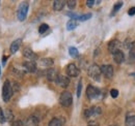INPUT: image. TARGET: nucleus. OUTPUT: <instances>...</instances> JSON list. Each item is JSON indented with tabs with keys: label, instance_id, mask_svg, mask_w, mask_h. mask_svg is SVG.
<instances>
[{
	"label": "nucleus",
	"instance_id": "1",
	"mask_svg": "<svg viewBox=\"0 0 135 126\" xmlns=\"http://www.w3.org/2000/svg\"><path fill=\"white\" fill-rule=\"evenodd\" d=\"M13 93H14V92H13L12 84H11L9 81L6 80V81L4 82V84H3V87H2V99H3V101L7 102V101L11 99Z\"/></svg>",
	"mask_w": 135,
	"mask_h": 126
},
{
	"label": "nucleus",
	"instance_id": "2",
	"mask_svg": "<svg viewBox=\"0 0 135 126\" xmlns=\"http://www.w3.org/2000/svg\"><path fill=\"white\" fill-rule=\"evenodd\" d=\"M88 76L94 79L95 81H100V78H101V67H99L97 64H93L89 68H88V71H87Z\"/></svg>",
	"mask_w": 135,
	"mask_h": 126
},
{
	"label": "nucleus",
	"instance_id": "3",
	"mask_svg": "<svg viewBox=\"0 0 135 126\" xmlns=\"http://www.w3.org/2000/svg\"><path fill=\"white\" fill-rule=\"evenodd\" d=\"M59 102L62 107L65 108H69L72 102H73V97H72V94L69 92V91H64L61 94H60V97H59Z\"/></svg>",
	"mask_w": 135,
	"mask_h": 126
},
{
	"label": "nucleus",
	"instance_id": "4",
	"mask_svg": "<svg viewBox=\"0 0 135 126\" xmlns=\"http://www.w3.org/2000/svg\"><path fill=\"white\" fill-rule=\"evenodd\" d=\"M28 8H29L28 3L23 2V3H21V4H20L19 9H18V19H19L21 22H22V21H24V20L26 19V17H27V13H28Z\"/></svg>",
	"mask_w": 135,
	"mask_h": 126
},
{
	"label": "nucleus",
	"instance_id": "5",
	"mask_svg": "<svg viewBox=\"0 0 135 126\" xmlns=\"http://www.w3.org/2000/svg\"><path fill=\"white\" fill-rule=\"evenodd\" d=\"M101 91L99 88L95 87V86H91V85H88L87 88H86V95H87V98L88 99H95V98H98V96L100 95Z\"/></svg>",
	"mask_w": 135,
	"mask_h": 126
},
{
	"label": "nucleus",
	"instance_id": "6",
	"mask_svg": "<svg viewBox=\"0 0 135 126\" xmlns=\"http://www.w3.org/2000/svg\"><path fill=\"white\" fill-rule=\"evenodd\" d=\"M101 109L98 107H93L90 109H87L84 111V117L85 118H90V117H96L101 115Z\"/></svg>",
	"mask_w": 135,
	"mask_h": 126
},
{
	"label": "nucleus",
	"instance_id": "7",
	"mask_svg": "<svg viewBox=\"0 0 135 126\" xmlns=\"http://www.w3.org/2000/svg\"><path fill=\"white\" fill-rule=\"evenodd\" d=\"M67 74L69 77H72V78H75V77H77L78 75H79V68L74 64V63H71V64H69L67 66Z\"/></svg>",
	"mask_w": 135,
	"mask_h": 126
},
{
	"label": "nucleus",
	"instance_id": "8",
	"mask_svg": "<svg viewBox=\"0 0 135 126\" xmlns=\"http://www.w3.org/2000/svg\"><path fill=\"white\" fill-rule=\"evenodd\" d=\"M101 72L105 78L111 79L113 77V67L111 65H103L101 66Z\"/></svg>",
	"mask_w": 135,
	"mask_h": 126
},
{
	"label": "nucleus",
	"instance_id": "9",
	"mask_svg": "<svg viewBox=\"0 0 135 126\" xmlns=\"http://www.w3.org/2000/svg\"><path fill=\"white\" fill-rule=\"evenodd\" d=\"M119 47H120V43L118 41V39H113L108 44V51L111 54H114L115 52L119 51Z\"/></svg>",
	"mask_w": 135,
	"mask_h": 126
},
{
	"label": "nucleus",
	"instance_id": "10",
	"mask_svg": "<svg viewBox=\"0 0 135 126\" xmlns=\"http://www.w3.org/2000/svg\"><path fill=\"white\" fill-rule=\"evenodd\" d=\"M55 82L61 88H67L69 86V84H70V79L68 77H65V76H58Z\"/></svg>",
	"mask_w": 135,
	"mask_h": 126
},
{
	"label": "nucleus",
	"instance_id": "11",
	"mask_svg": "<svg viewBox=\"0 0 135 126\" xmlns=\"http://www.w3.org/2000/svg\"><path fill=\"white\" fill-rule=\"evenodd\" d=\"M23 67L27 72H31L33 74L36 71V64L33 61H26L23 63Z\"/></svg>",
	"mask_w": 135,
	"mask_h": 126
},
{
	"label": "nucleus",
	"instance_id": "12",
	"mask_svg": "<svg viewBox=\"0 0 135 126\" xmlns=\"http://www.w3.org/2000/svg\"><path fill=\"white\" fill-rule=\"evenodd\" d=\"M23 55H24V57H25L26 59H28V60H30V61H33V62H34V60L37 59L36 54L34 53L31 49H25V50L23 51Z\"/></svg>",
	"mask_w": 135,
	"mask_h": 126
},
{
	"label": "nucleus",
	"instance_id": "13",
	"mask_svg": "<svg viewBox=\"0 0 135 126\" xmlns=\"http://www.w3.org/2000/svg\"><path fill=\"white\" fill-rule=\"evenodd\" d=\"M46 77H47V79L49 80L50 82H55L56 79H57V77H58L56 69H54V68H49V69L46 71Z\"/></svg>",
	"mask_w": 135,
	"mask_h": 126
},
{
	"label": "nucleus",
	"instance_id": "14",
	"mask_svg": "<svg viewBox=\"0 0 135 126\" xmlns=\"http://www.w3.org/2000/svg\"><path fill=\"white\" fill-rule=\"evenodd\" d=\"M113 55V60H114V62L118 63V64H122V63L124 62V60H125V55H124V53H123V51H118V52H115L114 54H112Z\"/></svg>",
	"mask_w": 135,
	"mask_h": 126
},
{
	"label": "nucleus",
	"instance_id": "15",
	"mask_svg": "<svg viewBox=\"0 0 135 126\" xmlns=\"http://www.w3.org/2000/svg\"><path fill=\"white\" fill-rule=\"evenodd\" d=\"M21 44H22V38H18V39H16L15 41H13L12 45H11V48H9L11 53H12V54H15L18 50H19V48H20V46H21Z\"/></svg>",
	"mask_w": 135,
	"mask_h": 126
},
{
	"label": "nucleus",
	"instance_id": "16",
	"mask_svg": "<svg viewBox=\"0 0 135 126\" xmlns=\"http://www.w3.org/2000/svg\"><path fill=\"white\" fill-rule=\"evenodd\" d=\"M25 126H38V119L35 116H30L25 121Z\"/></svg>",
	"mask_w": 135,
	"mask_h": 126
},
{
	"label": "nucleus",
	"instance_id": "17",
	"mask_svg": "<svg viewBox=\"0 0 135 126\" xmlns=\"http://www.w3.org/2000/svg\"><path fill=\"white\" fill-rule=\"evenodd\" d=\"M65 4H66V2L64 0H55L53 2V8H54V10L59 12L65 7Z\"/></svg>",
	"mask_w": 135,
	"mask_h": 126
},
{
	"label": "nucleus",
	"instance_id": "18",
	"mask_svg": "<svg viewBox=\"0 0 135 126\" xmlns=\"http://www.w3.org/2000/svg\"><path fill=\"white\" fill-rule=\"evenodd\" d=\"M65 124V120L62 118H53L49 122V126H62Z\"/></svg>",
	"mask_w": 135,
	"mask_h": 126
},
{
	"label": "nucleus",
	"instance_id": "19",
	"mask_svg": "<svg viewBox=\"0 0 135 126\" xmlns=\"http://www.w3.org/2000/svg\"><path fill=\"white\" fill-rule=\"evenodd\" d=\"M53 59H51V58H43V59H41V64L43 65V66H45V67H49V66H52L53 65Z\"/></svg>",
	"mask_w": 135,
	"mask_h": 126
},
{
	"label": "nucleus",
	"instance_id": "20",
	"mask_svg": "<svg viewBox=\"0 0 135 126\" xmlns=\"http://www.w3.org/2000/svg\"><path fill=\"white\" fill-rule=\"evenodd\" d=\"M77 26H78V24H77V22H76L75 20H70V21L67 23V29L69 30V31L74 30Z\"/></svg>",
	"mask_w": 135,
	"mask_h": 126
},
{
	"label": "nucleus",
	"instance_id": "21",
	"mask_svg": "<svg viewBox=\"0 0 135 126\" xmlns=\"http://www.w3.org/2000/svg\"><path fill=\"white\" fill-rule=\"evenodd\" d=\"M69 54L73 58H78L79 57V52H78V50L75 47H70V49H69Z\"/></svg>",
	"mask_w": 135,
	"mask_h": 126
},
{
	"label": "nucleus",
	"instance_id": "22",
	"mask_svg": "<svg viewBox=\"0 0 135 126\" xmlns=\"http://www.w3.org/2000/svg\"><path fill=\"white\" fill-rule=\"evenodd\" d=\"M126 126H135V116H129L126 118Z\"/></svg>",
	"mask_w": 135,
	"mask_h": 126
},
{
	"label": "nucleus",
	"instance_id": "23",
	"mask_svg": "<svg viewBox=\"0 0 135 126\" xmlns=\"http://www.w3.org/2000/svg\"><path fill=\"white\" fill-rule=\"evenodd\" d=\"M129 56H130V59H135V41L132 43L130 45V49H129Z\"/></svg>",
	"mask_w": 135,
	"mask_h": 126
},
{
	"label": "nucleus",
	"instance_id": "24",
	"mask_svg": "<svg viewBox=\"0 0 135 126\" xmlns=\"http://www.w3.org/2000/svg\"><path fill=\"white\" fill-rule=\"evenodd\" d=\"M123 4H124L123 2H118V3L114 4V7H113V9H112V12H111V16H114V15H115V13L123 6Z\"/></svg>",
	"mask_w": 135,
	"mask_h": 126
},
{
	"label": "nucleus",
	"instance_id": "25",
	"mask_svg": "<svg viewBox=\"0 0 135 126\" xmlns=\"http://www.w3.org/2000/svg\"><path fill=\"white\" fill-rule=\"evenodd\" d=\"M91 18V14H83V15H80L78 18V21H81V22H84L86 20H89Z\"/></svg>",
	"mask_w": 135,
	"mask_h": 126
},
{
	"label": "nucleus",
	"instance_id": "26",
	"mask_svg": "<svg viewBox=\"0 0 135 126\" xmlns=\"http://www.w3.org/2000/svg\"><path fill=\"white\" fill-rule=\"evenodd\" d=\"M49 30V26L47 25V24H42L41 26H40V28H38V32L41 33V34H44L46 31H48Z\"/></svg>",
	"mask_w": 135,
	"mask_h": 126
},
{
	"label": "nucleus",
	"instance_id": "27",
	"mask_svg": "<svg viewBox=\"0 0 135 126\" xmlns=\"http://www.w3.org/2000/svg\"><path fill=\"white\" fill-rule=\"evenodd\" d=\"M4 115H5V119H6L7 121H13L14 115H13V113L11 112V110H6V113H4Z\"/></svg>",
	"mask_w": 135,
	"mask_h": 126
},
{
	"label": "nucleus",
	"instance_id": "28",
	"mask_svg": "<svg viewBox=\"0 0 135 126\" xmlns=\"http://www.w3.org/2000/svg\"><path fill=\"white\" fill-rule=\"evenodd\" d=\"M76 3L77 2L75 0H69V1H67V5L70 9H74L76 7Z\"/></svg>",
	"mask_w": 135,
	"mask_h": 126
},
{
	"label": "nucleus",
	"instance_id": "29",
	"mask_svg": "<svg viewBox=\"0 0 135 126\" xmlns=\"http://www.w3.org/2000/svg\"><path fill=\"white\" fill-rule=\"evenodd\" d=\"M5 121H6V119H5V115H4V113H3L2 109L0 108V123L3 124Z\"/></svg>",
	"mask_w": 135,
	"mask_h": 126
},
{
	"label": "nucleus",
	"instance_id": "30",
	"mask_svg": "<svg viewBox=\"0 0 135 126\" xmlns=\"http://www.w3.org/2000/svg\"><path fill=\"white\" fill-rule=\"evenodd\" d=\"M81 90H82V82L80 81L78 83V87H77V97H80L81 95Z\"/></svg>",
	"mask_w": 135,
	"mask_h": 126
},
{
	"label": "nucleus",
	"instance_id": "31",
	"mask_svg": "<svg viewBox=\"0 0 135 126\" xmlns=\"http://www.w3.org/2000/svg\"><path fill=\"white\" fill-rule=\"evenodd\" d=\"M12 126H24V124L21 120H16V121H13Z\"/></svg>",
	"mask_w": 135,
	"mask_h": 126
},
{
	"label": "nucleus",
	"instance_id": "32",
	"mask_svg": "<svg viewBox=\"0 0 135 126\" xmlns=\"http://www.w3.org/2000/svg\"><path fill=\"white\" fill-rule=\"evenodd\" d=\"M12 88H13V92H16V91L20 90V86L18 85L17 83H13L12 84Z\"/></svg>",
	"mask_w": 135,
	"mask_h": 126
},
{
	"label": "nucleus",
	"instance_id": "33",
	"mask_svg": "<svg viewBox=\"0 0 135 126\" xmlns=\"http://www.w3.org/2000/svg\"><path fill=\"white\" fill-rule=\"evenodd\" d=\"M110 95H111L113 98H117L118 96V91L117 89H112V90L110 91Z\"/></svg>",
	"mask_w": 135,
	"mask_h": 126
},
{
	"label": "nucleus",
	"instance_id": "34",
	"mask_svg": "<svg viewBox=\"0 0 135 126\" xmlns=\"http://www.w3.org/2000/svg\"><path fill=\"white\" fill-rule=\"evenodd\" d=\"M19 71H20V70H17V69H15V68L13 69V74H14V75H16L18 78H22V77H23V72H19Z\"/></svg>",
	"mask_w": 135,
	"mask_h": 126
},
{
	"label": "nucleus",
	"instance_id": "35",
	"mask_svg": "<svg viewBox=\"0 0 135 126\" xmlns=\"http://www.w3.org/2000/svg\"><path fill=\"white\" fill-rule=\"evenodd\" d=\"M96 3H97V1H94V0H88V1H86V5H87L88 7H93Z\"/></svg>",
	"mask_w": 135,
	"mask_h": 126
},
{
	"label": "nucleus",
	"instance_id": "36",
	"mask_svg": "<svg viewBox=\"0 0 135 126\" xmlns=\"http://www.w3.org/2000/svg\"><path fill=\"white\" fill-rule=\"evenodd\" d=\"M128 14H129V16H134L135 15V7H131V8L129 9Z\"/></svg>",
	"mask_w": 135,
	"mask_h": 126
},
{
	"label": "nucleus",
	"instance_id": "37",
	"mask_svg": "<svg viewBox=\"0 0 135 126\" xmlns=\"http://www.w3.org/2000/svg\"><path fill=\"white\" fill-rule=\"evenodd\" d=\"M5 61H6V57H2V63H3V65L5 64Z\"/></svg>",
	"mask_w": 135,
	"mask_h": 126
},
{
	"label": "nucleus",
	"instance_id": "38",
	"mask_svg": "<svg viewBox=\"0 0 135 126\" xmlns=\"http://www.w3.org/2000/svg\"><path fill=\"white\" fill-rule=\"evenodd\" d=\"M88 126H96V125H88Z\"/></svg>",
	"mask_w": 135,
	"mask_h": 126
},
{
	"label": "nucleus",
	"instance_id": "39",
	"mask_svg": "<svg viewBox=\"0 0 135 126\" xmlns=\"http://www.w3.org/2000/svg\"><path fill=\"white\" fill-rule=\"evenodd\" d=\"M0 74H1V68H0Z\"/></svg>",
	"mask_w": 135,
	"mask_h": 126
}]
</instances>
